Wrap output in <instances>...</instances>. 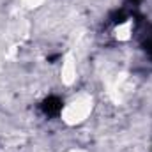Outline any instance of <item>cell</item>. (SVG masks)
<instances>
[{
    "label": "cell",
    "mask_w": 152,
    "mask_h": 152,
    "mask_svg": "<svg viewBox=\"0 0 152 152\" xmlns=\"http://www.w3.org/2000/svg\"><path fill=\"white\" fill-rule=\"evenodd\" d=\"M44 112L46 113H50V115H53V113H57L58 110H60V101L57 99V97H50V99H46L44 101Z\"/></svg>",
    "instance_id": "6da1fadb"
}]
</instances>
